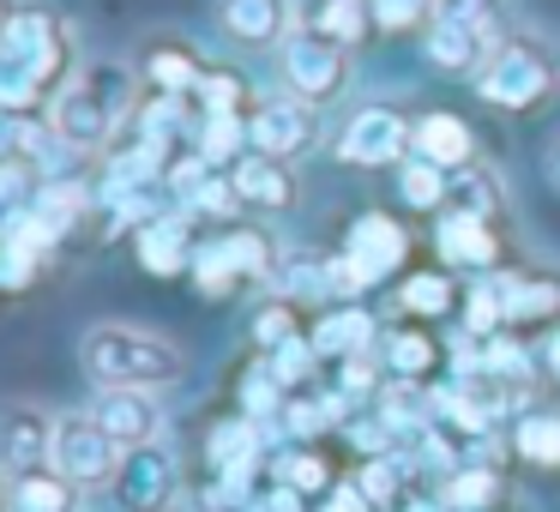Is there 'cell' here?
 I'll list each match as a JSON object with an SVG mask.
<instances>
[{"label":"cell","mask_w":560,"mask_h":512,"mask_svg":"<svg viewBox=\"0 0 560 512\" xmlns=\"http://www.w3.org/2000/svg\"><path fill=\"white\" fill-rule=\"evenodd\" d=\"M73 73H79L73 25L43 13V7H19L0 31V115L49 109Z\"/></svg>","instance_id":"6da1fadb"},{"label":"cell","mask_w":560,"mask_h":512,"mask_svg":"<svg viewBox=\"0 0 560 512\" xmlns=\"http://www.w3.org/2000/svg\"><path fill=\"white\" fill-rule=\"evenodd\" d=\"M133 85H139L133 67H115V61L79 67V73L61 85V97L43 109V121H49L55 139H61L67 151H79V158H85V151H103L127 127V115L139 109Z\"/></svg>","instance_id":"7a4b0ae2"},{"label":"cell","mask_w":560,"mask_h":512,"mask_svg":"<svg viewBox=\"0 0 560 512\" xmlns=\"http://www.w3.org/2000/svg\"><path fill=\"white\" fill-rule=\"evenodd\" d=\"M79 362H85V374L97 380L103 392L109 386L158 392V386H175V380L187 374V356L175 350L163 331L127 326V319H97V326L79 338Z\"/></svg>","instance_id":"3957f363"},{"label":"cell","mask_w":560,"mask_h":512,"mask_svg":"<svg viewBox=\"0 0 560 512\" xmlns=\"http://www.w3.org/2000/svg\"><path fill=\"white\" fill-rule=\"evenodd\" d=\"M555 79H560V67H555V55H548L542 43L536 37H506V43H494L476 91H482L488 103H500V109H530V103H542L548 91H555Z\"/></svg>","instance_id":"277c9868"},{"label":"cell","mask_w":560,"mask_h":512,"mask_svg":"<svg viewBox=\"0 0 560 512\" xmlns=\"http://www.w3.org/2000/svg\"><path fill=\"white\" fill-rule=\"evenodd\" d=\"M121 458H127V452L103 434V422L91 410L55 416V452H49V464L73 488H109L115 476H121Z\"/></svg>","instance_id":"5b68a950"},{"label":"cell","mask_w":560,"mask_h":512,"mask_svg":"<svg viewBox=\"0 0 560 512\" xmlns=\"http://www.w3.org/2000/svg\"><path fill=\"white\" fill-rule=\"evenodd\" d=\"M278 67H283V85L295 91L302 103H331L343 91V79H350V49L331 37H319V31H290L278 49Z\"/></svg>","instance_id":"8992f818"},{"label":"cell","mask_w":560,"mask_h":512,"mask_svg":"<svg viewBox=\"0 0 560 512\" xmlns=\"http://www.w3.org/2000/svg\"><path fill=\"white\" fill-rule=\"evenodd\" d=\"M247 146H254L259 158H278V163L302 158V151L319 146V109H314V103H302V97L259 103V109L247 115Z\"/></svg>","instance_id":"52a82bcc"},{"label":"cell","mask_w":560,"mask_h":512,"mask_svg":"<svg viewBox=\"0 0 560 512\" xmlns=\"http://www.w3.org/2000/svg\"><path fill=\"white\" fill-rule=\"evenodd\" d=\"M494 55V25L482 19V7H446L428 19V61L446 73H476Z\"/></svg>","instance_id":"ba28073f"},{"label":"cell","mask_w":560,"mask_h":512,"mask_svg":"<svg viewBox=\"0 0 560 512\" xmlns=\"http://www.w3.org/2000/svg\"><path fill=\"white\" fill-rule=\"evenodd\" d=\"M91 416H97L103 434H109L121 452H139V446H158V440H163V404H158V392L109 386V392H97Z\"/></svg>","instance_id":"9c48e42d"},{"label":"cell","mask_w":560,"mask_h":512,"mask_svg":"<svg viewBox=\"0 0 560 512\" xmlns=\"http://www.w3.org/2000/svg\"><path fill=\"white\" fill-rule=\"evenodd\" d=\"M55 452V416L37 404H7L0 410V470L7 476H31L43 470Z\"/></svg>","instance_id":"30bf717a"},{"label":"cell","mask_w":560,"mask_h":512,"mask_svg":"<svg viewBox=\"0 0 560 512\" xmlns=\"http://www.w3.org/2000/svg\"><path fill=\"white\" fill-rule=\"evenodd\" d=\"M133 73L145 79L151 91H163V97H194L199 79H206V55H199L187 37H145L139 43Z\"/></svg>","instance_id":"8fae6325"},{"label":"cell","mask_w":560,"mask_h":512,"mask_svg":"<svg viewBox=\"0 0 560 512\" xmlns=\"http://www.w3.org/2000/svg\"><path fill=\"white\" fill-rule=\"evenodd\" d=\"M218 25L242 49H283V37L295 31L290 0H218Z\"/></svg>","instance_id":"7c38bea8"},{"label":"cell","mask_w":560,"mask_h":512,"mask_svg":"<svg viewBox=\"0 0 560 512\" xmlns=\"http://www.w3.org/2000/svg\"><path fill=\"white\" fill-rule=\"evenodd\" d=\"M175 458L163 452V440L158 446H139V452H127L121 458V476H115V488H121V500L133 512H163L175 500Z\"/></svg>","instance_id":"4fadbf2b"},{"label":"cell","mask_w":560,"mask_h":512,"mask_svg":"<svg viewBox=\"0 0 560 512\" xmlns=\"http://www.w3.org/2000/svg\"><path fill=\"white\" fill-rule=\"evenodd\" d=\"M404 139H410V127H404L398 109H355L350 127H343V139H338V158L374 170V163H392V158H398Z\"/></svg>","instance_id":"5bb4252c"},{"label":"cell","mask_w":560,"mask_h":512,"mask_svg":"<svg viewBox=\"0 0 560 512\" xmlns=\"http://www.w3.org/2000/svg\"><path fill=\"white\" fill-rule=\"evenodd\" d=\"M230 182H235V194H242V206H254V211L295 206V175H290V163H278V158L242 151V158L230 163Z\"/></svg>","instance_id":"9a60e30c"},{"label":"cell","mask_w":560,"mask_h":512,"mask_svg":"<svg viewBox=\"0 0 560 512\" xmlns=\"http://www.w3.org/2000/svg\"><path fill=\"white\" fill-rule=\"evenodd\" d=\"M404 254H410V235H404V223H398V218H380V211H374V218H362V223L350 230V254H343V259L362 271V283H374V278H386V271L398 266Z\"/></svg>","instance_id":"2e32d148"},{"label":"cell","mask_w":560,"mask_h":512,"mask_svg":"<svg viewBox=\"0 0 560 512\" xmlns=\"http://www.w3.org/2000/svg\"><path fill=\"white\" fill-rule=\"evenodd\" d=\"M139 266L175 278L182 266H194V242H187V211H163L139 230Z\"/></svg>","instance_id":"e0dca14e"},{"label":"cell","mask_w":560,"mask_h":512,"mask_svg":"<svg viewBox=\"0 0 560 512\" xmlns=\"http://www.w3.org/2000/svg\"><path fill=\"white\" fill-rule=\"evenodd\" d=\"M302 25L331 37V43H343V49H355L374 31V0H307Z\"/></svg>","instance_id":"ac0fdd59"},{"label":"cell","mask_w":560,"mask_h":512,"mask_svg":"<svg viewBox=\"0 0 560 512\" xmlns=\"http://www.w3.org/2000/svg\"><path fill=\"white\" fill-rule=\"evenodd\" d=\"M79 494H85V488H73L55 464H43V470H31V476H13L7 512H79Z\"/></svg>","instance_id":"d6986e66"},{"label":"cell","mask_w":560,"mask_h":512,"mask_svg":"<svg viewBox=\"0 0 560 512\" xmlns=\"http://www.w3.org/2000/svg\"><path fill=\"white\" fill-rule=\"evenodd\" d=\"M506 206V187L494 182V170L482 163H458L446 175V211H464V218H494Z\"/></svg>","instance_id":"ffe728a7"},{"label":"cell","mask_w":560,"mask_h":512,"mask_svg":"<svg viewBox=\"0 0 560 512\" xmlns=\"http://www.w3.org/2000/svg\"><path fill=\"white\" fill-rule=\"evenodd\" d=\"M440 254L452 259V266H494V230H488V218H464V211H452L446 223H440Z\"/></svg>","instance_id":"44dd1931"},{"label":"cell","mask_w":560,"mask_h":512,"mask_svg":"<svg viewBox=\"0 0 560 512\" xmlns=\"http://www.w3.org/2000/svg\"><path fill=\"white\" fill-rule=\"evenodd\" d=\"M416 146H422V158L440 163V170H458V163L476 158V133L458 115H428V121L416 127Z\"/></svg>","instance_id":"7402d4cb"},{"label":"cell","mask_w":560,"mask_h":512,"mask_svg":"<svg viewBox=\"0 0 560 512\" xmlns=\"http://www.w3.org/2000/svg\"><path fill=\"white\" fill-rule=\"evenodd\" d=\"M368 338H374V319H368L362 307H331V314L314 326L307 344H314L319 356H362Z\"/></svg>","instance_id":"603a6c76"},{"label":"cell","mask_w":560,"mask_h":512,"mask_svg":"<svg viewBox=\"0 0 560 512\" xmlns=\"http://www.w3.org/2000/svg\"><path fill=\"white\" fill-rule=\"evenodd\" d=\"M560 314V278H506V319L512 326H536V319Z\"/></svg>","instance_id":"cb8c5ba5"},{"label":"cell","mask_w":560,"mask_h":512,"mask_svg":"<svg viewBox=\"0 0 560 512\" xmlns=\"http://www.w3.org/2000/svg\"><path fill=\"white\" fill-rule=\"evenodd\" d=\"M218 247L230 254V266L242 271V283L247 278H271V271H278V247H271L266 230H230Z\"/></svg>","instance_id":"d4e9b609"},{"label":"cell","mask_w":560,"mask_h":512,"mask_svg":"<svg viewBox=\"0 0 560 512\" xmlns=\"http://www.w3.org/2000/svg\"><path fill=\"white\" fill-rule=\"evenodd\" d=\"M271 278H278L290 295H331V259H319V254H283Z\"/></svg>","instance_id":"484cf974"},{"label":"cell","mask_w":560,"mask_h":512,"mask_svg":"<svg viewBox=\"0 0 560 512\" xmlns=\"http://www.w3.org/2000/svg\"><path fill=\"white\" fill-rule=\"evenodd\" d=\"M242 115H199V158L206 163H235L242 158Z\"/></svg>","instance_id":"4316f807"},{"label":"cell","mask_w":560,"mask_h":512,"mask_svg":"<svg viewBox=\"0 0 560 512\" xmlns=\"http://www.w3.org/2000/svg\"><path fill=\"white\" fill-rule=\"evenodd\" d=\"M518 452L542 470H560V416H524L518 422Z\"/></svg>","instance_id":"83f0119b"},{"label":"cell","mask_w":560,"mask_h":512,"mask_svg":"<svg viewBox=\"0 0 560 512\" xmlns=\"http://www.w3.org/2000/svg\"><path fill=\"white\" fill-rule=\"evenodd\" d=\"M446 175L452 170H440V163H404V175H398V187H404V199H410L416 211H434V206H446Z\"/></svg>","instance_id":"f1b7e54d"},{"label":"cell","mask_w":560,"mask_h":512,"mask_svg":"<svg viewBox=\"0 0 560 512\" xmlns=\"http://www.w3.org/2000/svg\"><path fill=\"white\" fill-rule=\"evenodd\" d=\"M500 500V476L494 470H458L446 482V507H458V512H488Z\"/></svg>","instance_id":"f546056e"},{"label":"cell","mask_w":560,"mask_h":512,"mask_svg":"<svg viewBox=\"0 0 560 512\" xmlns=\"http://www.w3.org/2000/svg\"><path fill=\"white\" fill-rule=\"evenodd\" d=\"M194 103H199V115H242V79H235V73H218V67H206V79H199Z\"/></svg>","instance_id":"4dcf8cb0"},{"label":"cell","mask_w":560,"mask_h":512,"mask_svg":"<svg viewBox=\"0 0 560 512\" xmlns=\"http://www.w3.org/2000/svg\"><path fill=\"white\" fill-rule=\"evenodd\" d=\"M404 307H410V314H446L452 307L446 271H416V278H404Z\"/></svg>","instance_id":"1f68e13d"},{"label":"cell","mask_w":560,"mask_h":512,"mask_svg":"<svg viewBox=\"0 0 560 512\" xmlns=\"http://www.w3.org/2000/svg\"><path fill=\"white\" fill-rule=\"evenodd\" d=\"M386 362H392V374L416 380V374H428V368H434V344H428L422 331H392Z\"/></svg>","instance_id":"d6a6232c"},{"label":"cell","mask_w":560,"mask_h":512,"mask_svg":"<svg viewBox=\"0 0 560 512\" xmlns=\"http://www.w3.org/2000/svg\"><path fill=\"white\" fill-rule=\"evenodd\" d=\"M194 278H199V290H206V295H230L235 283H242V271H235L230 254L211 242V247H199V254H194Z\"/></svg>","instance_id":"836d02e7"},{"label":"cell","mask_w":560,"mask_h":512,"mask_svg":"<svg viewBox=\"0 0 560 512\" xmlns=\"http://www.w3.org/2000/svg\"><path fill=\"white\" fill-rule=\"evenodd\" d=\"M278 482L295 488V494H319V488H326V464H319L314 452H290V458L278 464Z\"/></svg>","instance_id":"e575fe53"},{"label":"cell","mask_w":560,"mask_h":512,"mask_svg":"<svg viewBox=\"0 0 560 512\" xmlns=\"http://www.w3.org/2000/svg\"><path fill=\"white\" fill-rule=\"evenodd\" d=\"M314 344H302V338H290V344H283V350H271V374H278V386H295V380H307V374H314Z\"/></svg>","instance_id":"d590c367"},{"label":"cell","mask_w":560,"mask_h":512,"mask_svg":"<svg viewBox=\"0 0 560 512\" xmlns=\"http://www.w3.org/2000/svg\"><path fill=\"white\" fill-rule=\"evenodd\" d=\"M434 19V0H374V25L380 31H410Z\"/></svg>","instance_id":"8d00e7d4"},{"label":"cell","mask_w":560,"mask_h":512,"mask_svg":"<svg viewBox=\"0 0 560 512\" xmlns=\"http://www.w3.org/2000/svg\"><path fill=\"white\" fill-rule=\"evenodd\" d=\"M37 271H43V254L0 242V290H25V283H37Z\"/></svg>","instance_id":"74e56055"},{"label":"cell","mask_w":560,"mask_h":512,"mask_svg":"<svg viewBox=\"0 0 560 512\" xmlns=\"http://www.w3.org/2000/svg\"><path fill=\"white\" fill-rule=\"evenodd\" d=\"M254 338L266 344V350H283V344L295 338V314H290L283 302H278V307H266V314L254 319Z\"/></svg>","instance_id":"f35d334b"},{"label":"cell","mask_w":560,"mask_h":512,"mask_svg":"<svg viewBox=\"0 0 560 512\" xmlns=\"http://www.w3.org/2000/svg\"><path fill=\"white\" fill-rule=\"evenodd\" d=\"M278 374L271 368H259V374H247V392H242V404H247V416H266V410H278Z\"/></svg>","instance_id":"ab89813d"},{"label":"cell","mask_w":560,"mask_h":512,"mask_svg":"<svg viewBox=\"0 0 560 512\" xmlns=\"http://www.w3.org/2000/svg\"><path fill=\"white\" fill-rule=\"evenodd\" d=\"M355 488L368 494V507H386V500L398 494V470H392L386 458H374V464L362 470V482H355Z\"/></svg>","instance_id":"60d3db41"},{"label":"cell","mask_w":560,"mask_h":512,"mask_svg":"<svg viewBox=\"0 0 560 512\" xmlns=\"http://www.w3.org/2000/svg\"><path fill=\"white\" fill-rule=\"evenodd\" d=\"M368 386H374V368L362 356H343V392H368Z\"/></svg>","instance_id":"b9f144b4"},{"label":"cell","mask_w":560,"mask_h":512,"mask_svg":"<svg viewBox=\"0 0 560 512\" xmlns=\"http://www.w3.org/2000/svg\"><path fill=\"white\" fill-rule=\"evenodd\" d=\"M326 512H368V494H362V488H338Z\"/></svg>","instance_id":"7bdbcfd3"},{"label":"cell","mask_w":560,"mask_h":512,"mask_svg":"<svg viewBox=\"0 0 560 512\" xmlns=\"http://www.w3.org/2000/svg\"><path fill=\"white\" fill-rule=\"evenodd\" d=\"M548 374L560 380V331H555V338H548Z\"/></svg>","instance_id":"ee69618b"},{"label":"cell","mask_w":560,"mask_h":512,"mask_svg":"<svg viewBox=\"0 0 560 512\" xmlns=\"http://www.w3.org/2000/svg\"><path fill=\"white\" fill-rule=\"evenodd\" d=\"M548 175H555V187H560V139L548 146Z\"/></svg>","instance_id":"f6af8a7d"},{"label":"cell","mask_w":560,"mask_h":512,"mask_svg":"<svg viewBox=\"0 0 560 512\" xmlns=\"http://www.w3.org/2000/svg\"><path fill=\"white\" fill-rule=\"evenodd\" d=\"M13 13H19L13 0H0V31H7V19H13Z\"/></svg>","instance_id":"bcb514c9"},{"label":"cell","mask_w":560,"mask_h":512,"mask_svg":"<svg viewBox=\"0 0 560 512\" xmlns=\"http://www.w3.org/2000/svg\"><path fill=\"white\" fill-rule=\"evenodd\" d=\"M7 500H13V488H0V512H7Z\"/></svg>","instance_id":"7dc6e473"},{"label":"cell","mask_w":560,"mask_h":512,"mask_svg":"<svg viewBox=\"0 0 560 512\" xmlns=\"http://www.w3.org/2000/svg\"><path fill=\"white\" fill-rule=\"evenodd\" d=\"M458 7H482V0H458Z\"/></svg>","instance_id":"c3c4849f"},{"label":"cell","mask_w":560,"mask_h":512,"mask_svg":"<svg viewBox=\"0 0 560 512\" xmlns=\"http://www.w3.org/2000/svg\"><path fill=\"white\" fill-rule=\"evenodd\" d=\"M163 512H182V507H163Z\"/></svg>","instance_id":"681fc988"}]
</instances>
